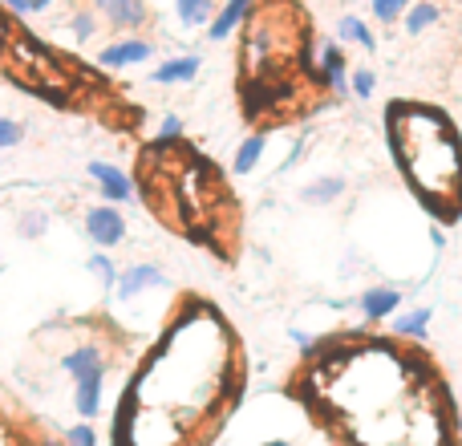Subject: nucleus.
Masks as SVG:
<instances>
[{
    "mask_svg": "<svg viewBox=\"0 0 462 446\" xmlns=\"http://www.w3.org/2000/svg\"><path fill=\"white\" fill-rule=\"evenodd\" d=\"M179 138H183V122H179V114H167L159 122V146H175Z\"/></svg>",
    "mask_w": 462,
    "mask_h": 446,
    "instance_id": "5701e85b",
    "label": "nucleus"
},
{
    "mask_svg": "<svg viewBox=\"0 0 462 446\" xmlns=\"http://www.w3.org/2000/svg\"><path fill=\"white\" fill-rule=\"evenodd\" d=\"M263 151H268V135H263V130H255V135H247L244 143H239L236 159H231V175H252V171L260 167Z\"/></svg>",
    "mask_w": 462,
    "mask_h": 446,
    "instance_id": "4468645a",
    "label": "nucleus"
},
{
    "mask_svg": "<svg viewBox=\"0 0 462 446\" xmlns=\"http://www.w3.org/2000/svg\"><path fill=\"white\" fill-rule=\"evenodd\" d=\"M374 89H377V78H374V70H357L349 78V94H357L361 102H365V98H374Z\"/></svg>",
    "mask_w": 462,
    "mask_h": 446,
    "instance_id": "4be33fe9",
    "label": "nucleus"
},
{
    "mask_svg": "<svg viewBox=\"0 0 462 446\" xmlns=\"http://www.w3.org/2000/svg\"><path fill=\"white\" fill-rule=\"evenodd\" d=\"M406 8H410V0H374V16L382 24L402 21V16H406Z\"/></svg>",
    "mask_w": 462,
    "mask_h": 446,
    "instance_id": "412c9836",
    "label": "nucleus"
},
{
    "mask_svg": "<svg viewBox=\"0 0 462 446\" xmlns=\"http://www.w3.org/2000/svg\"><path fill=\"white\" fill-rule=\"evenodd\" d=\"M86 268H89V276L97 280V284L106 288V293H114V284H118V268H114V260L106 252H94L86 260Z\"/></svg>",
    "mask_w": 462,
    "mask_h": 446,
    "instance_id": "6ab92c4d",
    "label": "nucleus"
},
{
    "mask_svg": "<svg viewBox=\"0 0 462 446\" xmlns=\"http://www.w3.org/2000/svg\"><path fill=\"white\" fill-rule=\"evenodd\" d=\"M260 446H292V442H284V439H272V442H260Z\"/></svg>",
    "mask_w": 462,
    "mask_h": 446,
    "instance_id": "c85d7f7f",
    "label": "nucleus"
},
{
    "mask_svg": "<svg viewBox=\"0 0 462 446\" xmlns=\"http://www.w3.org/2000/svg\"><path fill=\"white\" fill-rule=\"evenodd\" d=\"M406 33H422V29H430L434 21H439V5H430V0H418V5H410L406 8Z\"/></svg>",
    "mask_w": 462,
    "mask_h": 446,
    "instance_id": "a211bd4d",
    "label": "nucleus"
},
{
    "mask_svg": "<svg viewBox=\"0 0 462 446\" xmlns=\"http://www.w3.org/2000/svg\"><path fill=\"white\" fill-rule=\"evenodd\" d=\"M89 179H94V187L102 191L106 203H130L134 200V179H130L122 167H114V163L94 159L89 163Z\"/></svg>",
    "mask_w": 462,
    "mask_h": 446,
    "instance_id": "20e7f679",
    "label": "nucleus"
},
{
    "mask_svg": "<svg viewBox=\"0 0 462 446\" xmlns=\"http://www.w3.org/2000/svg\"><path fill=\"white\" fill-rule=\"evenodd\" d=\"M345 195V179H317V183L300 187V200L312 203V208H328V203H337Z\"/></svg>",
    "mask_w": 462,
    "mask_h": 446,
    "instance_id": "2eb2a0df",
    "label": "nucleus"
},
{
    "mask_svg": "<svg viewBox=\"0 0 462 446\" xmlns=\"http://www.w3.org/2000/svg\"><path fill=\"white\" fill-rule=\"evenodd\" d=\"M154 57V45L143 37H126V41H114L97 53V65L102 70H130V65H146Z\"/></svg>",
    "mask_w": 462,
    "mask_h": 446,
    "instance_id": "39448f33",
    "label": "nucleus"
},
{
    "mask_svg": "<svg viewBox=\"0 0 462 446\" xmlns=\"http://www.w3.org/2000/svg\"><path fill=\"white\" fill-rule=\"evenodd\" d=\"M430 321H434V309H426V304L406 309V312H398V317H393V337H406V341H426Z\"/></svg>",
    "mask_w": 462,
    "mask_h": 446,
    "instance_id": "f8f14e48",
    "label": "nucleus"
},
{
    "mask_svg": "<svg viewBox=\"0 0 462 446\" xmlns=\"http://www.w3.org/2000/svg\"><path fill=\"white\" fill-rule=\"evenodd\" d=\"M175 13L187 29H199V24H211V0H175Z\"/></svg>",
    "mask_w": 462,
    "mask_h": 446,
    "instance_id": "f3484780",
    "label": "nucleus"
},
{
    "mask_svg": "<svg viewBox=\"0 0 462 446\" xmlns=\"http://www.w3.org/2000/svg\"><path fill=\"white\" fill-rule=\"evenodd\" d=\"M203 57L199 53H187V57H167V61L159 65V70L151 73L154 86H183V81H191L195 73H199Z\"/></svg>",
    "mask_w": 462,
    "mask_h": 446,
    "instance_id": "6e6552de",
    "label": "nucleus"
},
{
    "mask_svg": "<svg viewBox=\"0 0 462 446\" xmlns=\"http://www.w3.org/2000/svg\"><path fill=\"white\" fill-rule=\"evenodd\" d=\"M154 288H167V272L159 264H130V268L118 272V284H114V296L122 304L138 301L143 293H154Z\"/></svg>",
    "mask_w": 462,
    "mask_h": 446,
    "instance_id": "7ed1b4c3",
    "label": "nucleus"
},
{
    "mask_svg": "<svg viewBox=\"0 0 462 446\" xmlns=\"http://www.w3.org/2000/svg\"><path fill=\"white\" fill-rule=\"evenodd\" d=\"M65 442L69 446H97V434L89 423H81V426H69V431H65Z\"/></svg>",
    "mask_w": 462,
    "mask_h": 446,
    "instance_id": "393cba45",
    "label": "nucleus"
},
{
    "mask_svg": "<svg viewBox=\"0 0 462 446\" xmlns=\"http://www.w3.org/2000/svg\"><path fill=\"white\" fill-rule=\"evenodd\" d=\"M69 29H73V37H78V41H89L97 33V16L94 13H78L69 21Z\"/></svg>",
    "mask_w": 462,
    "mask_h": 446,
    "instance_id": "b1692460",
    "label": "nucleus"
},
{
    "mask_svg": "<svg viewBox=\"0 0 462 446\" xmlns=\"http://www.w3.org/2000/svg\"><path fill=\"white\" fill-rule=\"evenodd\" d=\"M320 81H325L337 98L349 94V70H345L341 45H325V49H320Z\"/></svg>",
    "mask_w": 462,
    "mask_h": 446,
    "instance_id": "1a4fd4ad",
    "label": "nucleus"
},
{
    "mask_svg": "<svg viewBox=\"0 0 462 446\" xmlns=\"http://www.w3.org/2000/svg\"><path fill=\"white\" fill-rule=\"evenodd\" d=\"M86 236L94 247H118L126 239V216L114 203H97L86 211Z\"/></svg>",
    "mask_w": 462,
    "mask_h": 446,
    "instance_id": "f03ea898",
    "label": "nucleus"
},
{
    "mask_svg": "<svg viewBox=\"0 0 462 446\" xmlns=\"http://www.w3.org/2000/svg\"><path fill=\"white\" fill-rule=\"evenodd\" d=\"M45 228H49V216H45V211H24V216L16 219V231H21L24 239L45 236Z\"/></svg>",
    "mask_w": 462,
    "mask_h": 446,
    "instance_id": "aec40b11",
    "label": "nucleus"
},
{
    "mask_svg": "<svg viewBox=\"0 0 462 446\" xmlns=\"http://www.w3.org/2000/svg\"><path fill=\"white\" fill-rule=\"evenodd\" d=\"M24 138V130H21V122H13V118H0V151H8V146H16Z\"/></svg>",
    "mask_w": 462,
    "mask_h": 446,
    "instance_id": "a878e982",
    "label": "nucleus"
},
{
    "mask_svg": "<svg viewBox=\"0 0 462 446\" xmlns=\"http://www.w3.org/2000/svg\"><path fill=\"white\" fill-rule=\"evenodd\" d=\"M337 37H341V41H353V45L369 49V53H374V49H377L374 29H369V24L361 21V16H341V21H337Z\"/></svg>",
    "mask_w": 462,
    "mask_h": 446,
    "instance_id": "dca6fc26",
    "label": "nucleus"
},
{
    "mask_svg": "<svg viewBox=\"0 0 462 446\" xmlns=\"http://www.w3.org/2000/svg\"><path fill=\"white\" fill-rule=\"evenodd\" d=\"M102 390H106V374H89L73 382V406H78L81 418L102 414Z\"/></svg>",
    "mask_w": 462,
    "mask_h": 446,
    "instance_id": "9d476101",
    "label": "nucleus"
},
{
    "mask_svg": "<svg viewBox=\"0 0 462 446\" xmlns=\"http://www.w3.org/2000/svg\"><path fill=\"white\" fill-rule=\"evenodd\" d=\"M61 369L78 382V377H89V374H106V353L97 345H78L61 358Z\"/></svg>",
    "mask_w": 462,
    "mask_h": 446,
    "instance_id": "0eeeda50",
    "label": "nucleus"
},
{
    "mask_svg": "<svg viewBox=\"0 0 462 446\" xmlns=\"http://www.w3.org/2000/svg\"><path fill=\"white\" fill-rule=\"evenodd\" d=\"M398 304H402V293L393 284H374V288H365V293L357 296V309H361V317H365V321L393 317V312H398Z\"/></svg>",
    "mask_w": 462,
    "mask_h": 446,
    "instance_id": "423d86ee",
    "label": "nucleus"
},
{
    "mask_svg": "<svg viewBox=\"0 0 462 446\" xmlns=\"http://www.w3.org/2000/svg\"><path fill=\"white\" fill-rule=\"evenodd\" d=\"M8 8H13V13H29V0H5Z\"/></svg>",
    "mask_w": 462,
    "mask_h": 446,
    "instance_id": "bb28decb",
    "label": "nucleus"
},
{
    "mask_svg": "<svg viewBox=\"0 0 462 446\" xmlns=\"http://www.w3.org/2000/svg\"><path fill=\"white\" fill-rule=\"evenodd\" d=\"M94 8L110 24H118V29H138V24L146 21L143 0H94Z\"/></svg>",
    "mask_w": 462,
    "mask_h": 446,
    "instance_id": "9b49d317",
    "label": "nucleus"
},
{
    "mask_svg": "<svg viewBox=\"0 0 462 446\" xmlns=\"http://www.w3.org/2000/svg\"><path fill=\"white\" fill-rule=\"evenodd\" d=\"M247 13H252V0H227L224 13H219L216 21L208 24V37H211V41H227L231 33H236L239 24L247 21Z\"/></svg>",
    "mask_w": 462,
    "mask_h": 446,
    "instance_id": "ddd939ff",
    "label": "nucleus"
},
{
    "mask_svg": "<svg viewBox=\"0 0 462 446\" xmlns=\"http://www.w3.org/2000/svg\"><path fill=\"white\" fill-rule=\"evenodd\" d=\"M430 239H434V247H442V244H447V236H442V228H430Z\"/></svg>",
    "mask_w": 462,
    "mask_h": 446,
    "instance_id": "cd10ccee",
    "label": "nucleus"
},
{
    "mask_svg": "<svg viewBox=\"0 0 462 446\" xmlns=\"http://www.w3.org/2000/svg\"><path fill=\"white\" fill-rule=\"evenodd\" d=\"M385 130L402 175L439 219H458L462 208V138L442 110L422 102H390Z\"/></svg>",
    "mask_w": 462,
    "mask_h": 446,
    "instance_id": "f257e3e1",
    "label": "nucleus"
},
{
    "mask_svg": "<svg viewBox=\"0 0 462 446\" xmlns=\"http://www.w3.org/2000/svg\"><path fill=\"white\" fill-rule=\"evenodd\" d=\"M458 223H462V208H458Z\"/></svg>",
    "mask_w": 462,
    "mask_h": 446,
    "instance_id": "c756f323",
    "label": "nucleus"
}]
</instances>
